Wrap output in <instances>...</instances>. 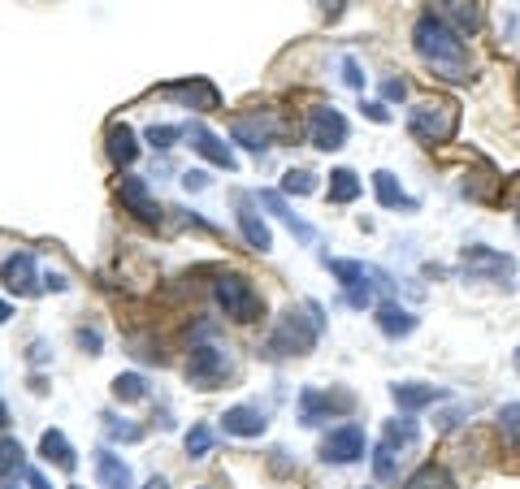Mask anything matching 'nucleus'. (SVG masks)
I'll return each mask as SVG.
<instances>
[{"label":"nucleus","mask_w":520,"mask_h":489,"mask_svg":"<svg viewBox=\"0 0 520 489\" xmlns=\"http://www.w3.org/2000/svg\"><path fill=\"white\" fill-rule=\"evenodd\" d=\"M412 44H416V57H421L438 78H447V83H468V78H473V61H468L464 39L442 18H434V13H421V18H416Z\"/></svg>","instance_id":"f257e3e1"},{"label":"nucleus","mask_w":520,"mask_h":489,"mask_svg":"<svg viewBox=\"0 0 520 489\" xmlns=\"http://www.w3.org/2000/svg\"><path fill=\"white\" fill-rule=\"evenodd\" d=\"M321 308L317 303H304V308H286L278 329L269 338V351L273 355H308L312 342L321 338Z\"/></svg>","instance_id":"f03ea898"},{"label":"nucleus","mask_w":520,"mask_h":489,"mask_svg":"<svg viewBox=\"0 0 520 489\" xmlns=\"http://www.w3.org/2000/svg\"><path fill=\"white\" fill-rule=\"evenodd\" d=\"M455 130H460V104L447 96H438V100L429 96L408 113V135L416 143H429V148H434V143H451Z\"/></svg>","instance_id":"7ed1b4c3"},{"label":"nucleus","mask_w":520,"mask_h":489,"mask_svg":"<svg viewBox=\"0 0 520 489\" xmlns=\"http://www.w3.org/2000/svg\"><path fill=\"white\" fill-rule=\"evenodd\" d=\"M213 299H217V308L239 325H252L265 316V299H260V290L252 286V277H243V273H221L213 282Z\"/></svg>","instance_id":"20e7f679"},{"label":"nucleus","mask_w":520,"mask_h":489,"mask_svg":"<svg viewBox=\"0 0 520 489\" xmlns=\"http://www.w3.org/2000/svg\"><path fill=\"white\" fill-rule=\"evenodd\" d=\"M460 269L468 282H512L516 273V256H507V251H494V247H464L460 251Z\"/></svg>","instance_id":"39448f33"},{"label":"nucleus","mask_w":520,"mask_h":489,"mask_svg":"<svg viewBox=\"0 0 520 489\" xmlns=\"http://www.w3.org/2000/svg\"><path fill=\"white\" fill-rule=\"evenodd\" d=\"M230 135H234V143H243V148L265 152V148H273V139L286 135V122L273 109H256L252 117H239V122L230 126Z\"/></svg>","instance_id":"423d86ee"},{"label":"nucleus","mask_w":520,"mask_h":489,"mask_svg":"<svg viewBox=\"0 0 520 489\" xmlns=\"http://www.w3.org/2000/svg\"><path fill=\"white\" fill-rule=\"evenodd\" d=\"M308 143L317 152H338L347 143V117L334 104H312L308 109Z\"/></svg>","instance_id":"0eeeda50"},{"label":"nucleus","mask_w":520,"mask_h":489,"mask_svg":"<svg viewBox=\"0 0 520 489\" xmlns=\"http://www.w3.org/2000/svg\"><path fill=\"white\" fill-rule=\"evenodd\" d=\"M364 451H369V442H364L360 425H338V429H330L321 438V459H325V464H338V468L360 464Z\"/></svg>","instance_id":"6e6552de"},{"label":"nucleus","mask_w":520,"mask_h":489,"mask_svg":"<svg viewBox=\"0 0 520 489\" xmlns=\"http://www.w3.org/2000/svg\"><path fill=\"white\" fill-rule=\"evenodd\" d=\"M356 407V394L351 390H304L299 394V420L304 425H321L325 416H343Z\"/></svg>","instance_id":"1a4fd4ad"},{"label":"nucleus","mask_w":520,"mask_h":489,"mask_svg":"<svg viewBox=\"0 0 520 489\" xmlns=\"http://www.w3.org/2000/svg\"><path fill=\"white\" fill-rule=\"evenodd\" d=\"M226 377H230V360H226V351H217V347H191L187 381H191L195 390H217Z\"/></svg>","instance_id":"9d476101"},{"label":"nucleus","mask_w":520,"mask_h":489,"mask_svg":"<svg viewBox=\"0 0 520 489\" xmlns=\"http://www.w3.org/2000/svg\"><path fill=\"white\" fill-rule=\"evenodd\" d=\"M0 282H5L18 299H35L39 290H44V277H39L31 251H13V256L0 264Z\"/></svg>","instance_id":"9b49d317"},{"label":"nucleus","mask_w":520,"mask_h":489,"mask_svg":"<svg viewBox=\"0 0 520 489\" xmlns=\"http://www.w3.org/2000/svg\"><path fill=\"white\" fill-rule=\"evenodd\" d=\"M165 96H174L178 104H187V109H200V113H217V109H221V91L208 83V78H182V83H169Z\"/></svg>","instance_id":"f8f14e48"},{"label":"nucleus","mask_w":520,"mask_h":489,"mask_svg":"<svg viewBox=\"0 0 520 489\" xmlns=\"http://www.w3.org/2000/svg\"><path fill=\"white\" fill-rule=\"evenodd\" d=\"M117 200H122L126 213H135L143 226H161V208H156V200L148 195V182L143 178H122L117 182Z\"/></svg>","instance_id":"ddd939ff"},{"label":"nucleus","mask_w":520,"mask_h":489,"mask_svg":"<svg viewBox=\"0 0 520 489\" xmlns=\"http://www.w3.org/2000/svg\"><path fill=\"white\" fill-rule=\"evenodd\" d=\"M429 13L447 22L460 39L473 35L477 26H481V0H434V9H429Z\"/></svg>","instance_id":"4468645a"},{"label":"nucleus","mask_w":520,"mask_h":489,"mask_svg":"<svg viewBox=\"0 0 520 489\" xmlns=\"http://www.w3.org/2000/svg\"><path fill=\"white\" fill-rule=\"evenodd\" d=\"M330 273L343 282L351 308H369V303H373V290H369V282H364L369 269H364L360 260H330Z\"/></svg>","instance_id":"2eb2a0df"},{"label":"nucleus","mask_w":520,"mask_h":489,"mask_svg":"<svg viewBox=\"0 0 520 489\" xmlns=\"http://www.w3.org/2000/svg\"><path fill=\"white\" fill-rule=\"evenodd\" d=\"M221 429L230 433V438H260V433L269 429V416L260 412V407H226V416H221Z\"/></svg>","instance_id":"dca6fc26"},{"label":"nucleus","mask_w":520,"mask_h":489,"mask_svg":"<svg viewBox=\"0 0 520 489\" xmlns=\"http://www.w3.org/2000/svg\"><path fill=\"white\" fill-rule=\"evenodd\" d=\"M390 399H395L399 412H421V407L447 399V390L425 386V381H399V386H390Z\"/></svg>","instance_id":"f3484780"},{"label":"nucleus","mask_w":520,"mask_h":489,"mask_svg":"<svg viewBox=\"0 0 520 489\" xmlns=\"http://www.w3.org/2000/svg\"><path fill=\"white\" fill-rule=\"evenodd\" d=\"M191 148L204 156V161H213L217 169H239V156L230 152V143H221L213 130H204V126H191Z\"/></svg>","instance_id":"a211bd4d"},{"label":"nucleus","mask_w":520,"mask_h":489,"mask_svg":"<svg viewBox=\"0 0 520 489\" xmlns=\"http://www.w3.org/2000/svg\"><path fill=\"white\" fill-rule=\"evenodd\" d=\"M109 161L117 169H130L139 161V139H135V130H130L126 122H113L109 126Z\"/></svg>","instance_id":"6ab92c4d"},{"label":"nucleus","mask_w":520,"mask_h":489,"mask_svg":"<svg viewBox=\"0 0 520 489\" xmlns=\"http://www.w3.org/2000/svg\"><path fill=\"white\" fill-rule=\"evenodd\" d=\"M96 477L104 489H135V477H130V464L113 451H96Z\"/></svg>","instance_id":"aec40b11"},{"label":"nucleus","mask_w":520,"mask_h":489,"mask_svg":"<svg viewBox=\"0 0 520 489\" xmlns=\"http://www.w3.org/2000/svg\"><path fill=\"white\" fill-rule=\"evenodd\" d=\"M39 455H44L52 468H61V472H74L78 468V455H74V446L65 442L61 429H48L44 438H39Z\"/></svg>","instance_id":"412c9836"},{"label":"nucleus","mask_w":520,"mask_h":489,"mask_svg":"<svg viewBox=\"0 0 520 489\" xmlns=\"http://www.w3.org/2000/svg\"><path fill=\"white\" fill-rule=\"evenodd\" d=\"M377 329H382L386 338H408L416 329V316L408 308H399V303H382V308H377Z\"/></svg>","instance_id":"4be33fe9"},{"label":"nucleus","mask_w":520,"mask_h":489,"mask_svg":"<svg viewBox=\"0 0 520 489\" xmlns=\"http://www.w3.org/2000/svg\"><path fill=\"white\" fill-rule=\"evenodd\" d=\"M373 191H377V204H382V208H416V200L399 187L395 174H386V169H377V174H373Z\"/></svg>","instance_id":"5701e85b"},{"label":"nucleus","mask_w":520,"mask_h":489,"mask_svg":"<svg viewBox=\"0 0 520 489\" xmlns=\"http://www.w3.org/2000/svg\"><path fill=\"white\" fill-rule=\"evenodd\" d=\"M239 230H243V239H247V247H252V251H269V247H273L269 226H265V221H260L247 204L239 208Z\"/></svg>","instance_id":"b1692460"},{"label":"nucleus","mask_w":520,"mask_h":489,"mask_svg":"<svg viewBox=\"0 0 520 489\" xmlns=\"http://www.w3.org/2000/svg\"><path fill=\"white\" fill-rule=\"evenodd\" d=\"M403 489H455V477L442 464H421L408 481H403Z\"/></svg>","instance_id":"393cba45"},{"label":"nucleus","mask_w":520,"mask_h":489,"mask_svg":"<svg viewBox=\"0 0 520 489\" xmlns=\"http://www.w3.org/2000/svg\"><path fill=\"white\" fill-rule=\"evenodd\" d=\"M416 438H421V429H416V420L408 416H395V420H386V433H382V442L390 446V451H403V446H416Z\"/></svg>","instance_id":"a878e982"},{"label":"nucleus","mask_w":520,"mask_h":489,"mask_svg":"<svg viewBox=\"0 0 520 489\" xmlns=\"http://www.w3.org/2000/svg\"><path fill=\"white\" fill-rule=\"evenodd\" d=\"M360 195V178L351 169H334L330 174V204H351Z\"/></svg>","instance_id":"bb28decb"},{"label":"nucleus","mask_w":520,"mask_h":489,"mask_svg":"<svg viewBox=\"0 0 520 489\" xmlns=\"http://www.w3.org/2000/svg\"><path fill=\"white\" fill-rule=\"evenodd\" d=\"M113 399H122V403L148 399V381H143L139 373H117L113 377Z\"/></svg>","instance_id":"cd10ccee"},{"label":"nucleus","mask_w":520,"mask_h":489,"mask_svg":"<svg viewBox=\"0 0 520 489\" xmlns=\"http://www.w3.org/2000/svg\"><path fill=\"white\" fill-rule=\"evenodd\" d=\"M260 204H265L269 213H278V217H282L286 226H291V230H295V234H299V239H304V243L312 239V226H308V221H299V217H295L291 208H286V204H282V200H278V195H273V191H260Z\"/></svg>","instance_id":"c85d7f7f"},{"label":"nucleus","mask_w":520,"mask_h":489,"mask_svg":"<svg viewBox=\"0 0 520 489\" xmlns=\"http://www.w3.org/2000/svg\"><path fill=\"white\" fill-rule=\"evenodd\" d=\"M499 433L507 451H520V403H503L499 407Z\"/></svg>","instance_id":"c756f323"},{"label":"nucleus","mask_w":520,"mask_h":489,"mask_svg":"<svg viewBox=\"0 0 520 489\" xmlns=\"http://www.w3.org/2000/svg\"><path fill=\"white\" fill-rule=\"evenodd\" d=\"M282 191L286 195H312V191H317V174H308V169H286Z\"/></svg>","instance_id":"7c9ffc66"},{"label":"nucleus","mask_w":520,"mask_h":489,"mask_svg":"<svg viewBox=\"0 0 520 489\" xmlns=\"http://www.w3.org/2000/svg\"><path fill=\"white\" fill-rule=\"evenodd\" d=\"M18 468H22V446H18V438H0V481L13 477Z\"/></svg>","instance_id":"2f4dec72"},{"label":"nucleus","mask_w":520,"mask_h":489,"mask_svg":"<svg viewBox=\"0 0 520 489\" xmlns=\"http://www.w3.org/2000/svg\"><path fill=\"white\" fill-rule=\"evenodd\" d=\"M373 472H377V481H395L399 477V459H395V451H390L386 442L373 451Z\"/></svg>","instance_id":"473e14b6"},{"label":"nucleus","mask_w":520,"mask_h":489,"mask_svg":"<svg viewBox=\"0 0 520 489\" xmlns=\"http://www.w3.org/2000/svg\"><path fill=\"white\" fill-rule=\"evenodd\" d=\"M208 451H213V429H208V425H191V433H187V455H191V459H204Z\"/></svg>","instance_id":"72a5a7b5"},{"label":"nucleus","mask_w":520,"mask_h":489,"mask_svg":"<svg viewBox=\"0 0 520 489\" xmlns=\"http://www.w3.org/2000/svg\"><path fill=\"white\" fill-rule=\"evenodd\" d=\"M104 420H109L104 429H109V438H113V442H139V438H143V429H139V425H122V420H113V416H104Z\"/></svg>","instance_id":"f704fd0d"},{"label":"nucleus","mask_w":520,"mask_h":489,"mask_svg":"<svg viewBox=\"0 0 520 489\" xmlns=\"http://www.w3.org/2000/svg\"><path fill=\"white\" fill-rule=\"evenodd\" d=\"M174 139H182V126H152L148 130L152 148H174Z\"/></svg>","instance_id":"c9c22d12"},{"label":"nucleus","mask_w":520,"mask_h":489,"mask_svg":"<svg viewBox=\"0 0 520 489\" xmlns=\"http://www.w3.org/2000/svg\"><path fill=\"white\" fill-rule=\"evenodd\" d=\"M360 109H364V117H369V122H377V126H386V122H390V109H386L382 100H364Z\"/></svg>","instance_id":"e433bc0d"},{"label":"nucleus","mask_w":520,"mask_h":489,"mask_svg":"<svg viewBox=\"0 0 520 489\" xmlns=\"http://www.w3.org/2000/svg\"><path fill=\"white\" fill-rule=\"evenodd\" d=\"M78 347H83L87 355H100V329H78Z\"/></svg>","instance_id":"4c0bfd02"},{"label":"nucleus","mask_w":520,"mask_h":489,"mask_svg":"<svg viewBox=\"0 0 520 489\" xmlns=\"http://www.w3.org/2000/svg\"><path fill=\"white\" fill-rule=\"evenodd\" d=\"M343 78H347V87H356V91L364 87V74H360V61H356V57L343 61Z\"/></svg>","instance_id":"58836bf2"},{"label":"nucleus","mask_w":520,"mask_h":489,"mask_svg":"<svg viewBox=\"0 0 520 489\" xmlns=\"http://www.w3.org/2000/svg\"><path fill=\"white\" fill-rule=\"evenodd\" d=\"M382 91H386V100H403L408 96V83H403V78H386Z\"/></svg>","instance_id":"ea45409f"},{"label":"nucleus","mask_w":520,"mask_h":489,"mask_svg":"<svg viewBox=\"0 0 520 489\" xmlns=\"http://www.w3.org/2000/svg\"><path fill=\"white\" fill-rule=\"evenodd\" d=\"M182 187H187V191H200V187H204V169H187V174H182Z\"/></svg>","instance_id":"a19ab883"},{"label":"nucleus","mask_w":520,"mask_h":489,"mask_svg":"<svg viewBox=\"0 0 520 489\" xmlns=\"http://www.w3.org/2000/svg\"><path fill=\"white\" fill-rule=\"evenodd\" d=\"M44 286H48V290H70V282H65V273H48V277H44Z\"/></svg>","instance_id":"79ce46f5"},{"label":"nucleus","mask_w":520,"mask_h":489,"mask_svg":"<svg viewBox=\"0 0 520 489\" xmlns=\"http://www.w3.org/2000/svg\"><path fill=\"white\" fill-rule=\"evenodd\" d=\"M26 481H31V489H52V485L44 481V472H31V477H26Z\"/></svg>","instance_id":"37998d69"},{"label":"nucleus","mask_w":520,"mask_h":489,"mask_svg":"<svg viewBox=\"0 0 520 489\" xmlns=\"http://www.w3.org/2000/svg\"><path fill=\"white\" fill-rule=\"evenodd\" d=\"M143 489H169V481H165V477H152V481L143 485Z\"/></svg>","instance_id":"c03bdc74"},{"label":"nucleus","mask_w":520,"mask_h":489,"mask_svg":"<svg viewBox=\"0 0 520 489\" xmlns=\"http://www.w3.org/2000/svg\"><path fill=\"white\" fill-rule=\"evenodd\" d=\"M9 316H13V312H9V303H5V299H0V325H5V321H9Z\"/></svg>","instance_id":"a18cd8bd"},{"label":"nucleus","mask_w":520,"mask_h":489,"mask_svg":"<svg viewBox=\"0 0 520 489\" xmlns=\"http://www.w3.org/2000/svg\"><path fill=\"white\" fill-rule=\"evenodd\" d=\"M5 425H9V407L0 403V429H5Z\"/></svg>","instance_id":"49530a36"},{"label":"nucleus","mask_w":520,"mask_h":489,"mask_svg":"<svg viewBox=\"0 0 520 489\" xmlns=\"http://www.w3.org/2000/svg\"><path fill=\"white\" fill-rule=\"evenodd\" d=\"M516 368H520V347H516Z\"/></svg>","instance_id":"de8ad7c7"},{"label":"nucleus","mask_w":520,"mask_h":489,"mask_svg":"<svg viewBox=\"0 0 520 489\" xmlns=\"http://www.w3.org/2000/svg\"><path fill=\"white\" fill-rule=\"evenodd\" d=\"M200 489H213V485H200Z\"/></svg>","instance_id":"09e8293b"},{"label":"nucleus","mask_w":520,"mask_h":489,"mask_svg":"<svg viewBox=\"0 0 520 489\" xmlns=\"http://www.w3.org/2000/svg\"><path fill=\"white\" fill-rule=\"evenodd\" d=\"M70 489H78V485H70Z\"/></svg>","instance_id":"8fccbe9b"}]
</instances>
